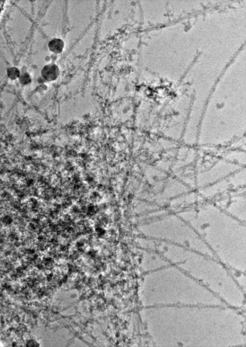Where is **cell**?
Here are the masks:
<instances>
[{"instance_id":"1","label":"cell","mask_w":246,"mask_h":347,"mask_svg":"<svg viewBox=\"0 0 246 347\" xmlns=\"http://www.w3.org/2000/svg\"><path fill=\"white\" fill-rule=\"evenodd\" d=\"M59 71L58 66L54 64H50L45 66L42 71V74L44 78L50 80L56 79L58 76Z\"/></svg>"},{"instance_id":"2","label":"cell","mask_w":246,"mask_h":347,"mask_svg":"<svg viewBox=\"0 0 246 347\" xmlns=\"http://www.w3.org/2000/svg\"><path fill=\"white\" fill-rule=\"evenodd\" d=\"M64 46V42L62 40L59 39H52L48 44V47L50 50L53 53L57 54L61 53Z\"/></svg>"},{"instance_id":"5","label":"cell","mask_w":246,"mask_h":347,"mask_svg":"<svg viewBox=\"0 0 246 347\" xmlns=\"http://www.w3.org/2000/svg\"><path fill=\"white\" fill-rule=\"evenodd\" d=\"M39 344L36 341L31 339L28 341L27 345V346H38Z\"/></svg>"},{"instance_id":"4","label":"cell","mask_w":246,"mask_h":347,"mask_svg":"<svg viewBox=\"0 0 246 347\" xmlns=\"http://www.w3.org/2000/svg\"><path fill=\"white\" fill-rule=\"evenodd\" d=\"M20 80L25 83L26 82H28L31 80L29 74L27 73L22 75L20 77Z\"/></svg>"},{"instance_id":"3","label":"cell","mask_w":246,"mask_h":347,"mask_svg":"<svg viewBox=\"0 0 246 347\" xmlns=\"http://www.w3.org/2000/svg\"><path fill=\"white\" fill-rule=\"evenodd\" d=\"M7 75L11 79H16L20 76L19 70L16 67H12L7 70Z\"/></svg>"}]
</instances>
